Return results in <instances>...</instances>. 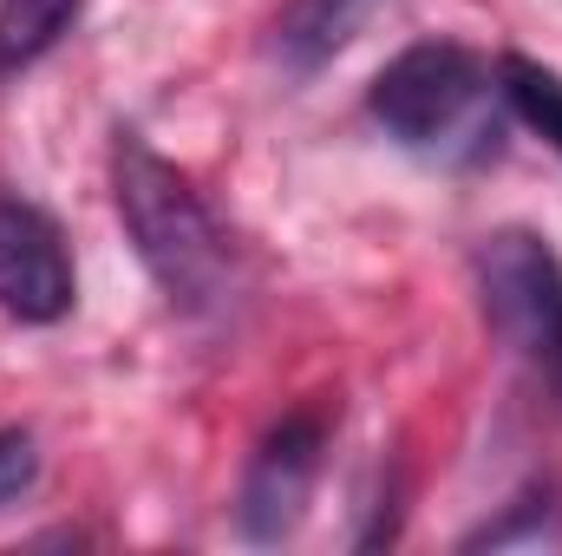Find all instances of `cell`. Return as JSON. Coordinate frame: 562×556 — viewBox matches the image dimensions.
Returning a JSON list of instances; mask_svg holds the SVG:
<instances>
[{
  "mask_svg": "<svg viewBox=\"0 0 562 556\" xmlns=\"http://www.w3.org/2000/svg\"><path fill=\"white\" fill-rule=\"evenodd\" d=\"M112 203L138 249L144 276L164 288V301L190 321H223L243 301V256L203 190L157 157L138 132H112Z\"/></svg>",
  "mask_w": 562,
  "mask_h": 556,
  "instance_id": "obj_1",
  "label": "cell"
},
{
  "mask_svg": "<svg viewBox=\"0 0 562 556\" xmlns=\"http://www.w3.org/2000/svg\"><path fill=\"white\" fill-rule=\"evenodd\" d=\"M497 66L464 40H413L367 86V112L400 151L477 164L497 151Z\"/></svg>",
  "mask_w": 562,
  "mask_h": 556,
  "instance_id": "obj_2",
  "label": "cell"
},
{
  "mask_svg": "<svg viewBox=\"0 0 562 556\" xmlns=\"http://www.w3.org/2000/svg\"><path fill=\"white\" fill-rule=\"evenodd\" d=\"M477 308L497 347L562 413V256L537 230H491L477 243Z\"/></svg>",
  "mask_w": 562,
  "mask_h": 556,
  "instance_id": "obj_3",
  "label": "cell"
},
{
  "mask_svg": "<svg viewBox=\"0 0 562 556\" xmlns=\"http://www.w3.org/2000/svg\"><path fill=\"white\" fill-rule=\"evenodd\" d=\"M321 458H327V407H294L262 432V445L249 452L243 485H236V531L249 544L294 537V524L307 518V498L321 485Z\"/></svg>",
  "mask_w": 562,
  "mask_h": 556,
  "instance_id": "obj_4",
  "label": "cell"
},
{
  "mask_svg": "<svg viewBox=\"0 0 562 556\" xmlns=\"http://www.w3.org/2000/svg\"><path fill=\"white\" fill-rule=\"evenodd\" d=\"M72 301H79V276L59 223L40 203L0 190V314L26 327H53L72 314Z\"/></svg>",
  "mask_w": 562,
  "mask_h": 556,
  "instance_id": "obj_5",
  "label": "cell"
},
{
  "mask_svg": "<svg viewBox=\"0 0 562 556\" xmlns=\"http://www.w3.org/2000/svg\"><path fill=\"white\" fill-rule=\"evenodd\" d=\"M373 0H288L276 13V59L288 73H314L327 66L367 20Z\"/></svg>",
  "mask_w": 562,
  "mask_h": 556,
  "instance_id": "obj_6",
  "label": "cell"
},
{
  "mask_svg": "<svg viewBox=\"0 0 562 556\" xmlns=\"http://www.w3.org/2000/svg\"><path fill=\"white\" fill-rule=\"evenodd\" d=\"M86 0H0V79H20L26 66H40L72 26H79Z\"/></svg>",
  "mask_w": 562,
  "mask_h": 556,
  "instance_id": "obj_7",
  "label": "cell"
},
{
  "mask_svg": "<svg viewBox=\"0 0 562 556\" xmlns=\"http://www.w3.org/2000/svg\"><path fill=\"white\" fill-rule=\"evenodd\" d=\"M497 92H504L510 119H524L550 151H562V73L524 59V53H504L497 59Z\"/></svg>",
  "mask_w": 562,
  "mask_h": 556,
  "instance_id": "obj_8",
  "label": "cell"
},
{
  "mask_svg": "<svg viewBox=\"0 0 562 556\" xmlns=\"http://www.w3.org/2000/svg\"><path fill=\"white\" fill-rule=\"evenodd\" d=\"M550 544H562V504L550 485L517 491L504 504V518H491L464 537V551H550Z\"/></svg>",
  "mask_w": 562,
  "mask_h": 556,
  "instance_id": "obj_9",
  "label": "cell"
},
{
  "mask_svg": "<svg viewBox=\"0 0 562 556\" xmlns=\"http://www.w3.org/2000/svg\"><path fill=\"white\" fill-rule=\"evenodd\" d=\"M40 485V438L26 425H0V511Z\"/></svg>",
  "mask_w": 562,
  "mask_h": 556,
  "instance_id": "obj_10",
  "label": "cell"
}]
</instances>
